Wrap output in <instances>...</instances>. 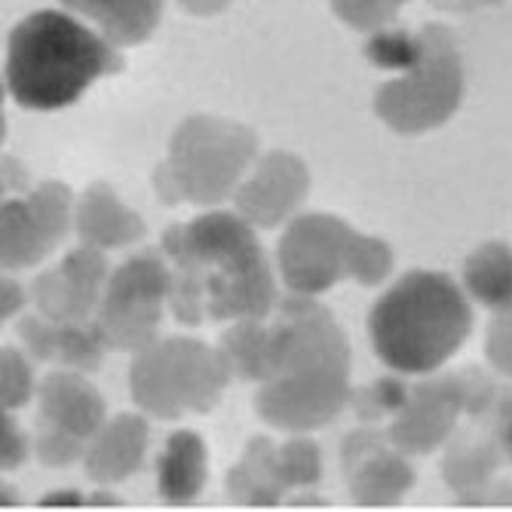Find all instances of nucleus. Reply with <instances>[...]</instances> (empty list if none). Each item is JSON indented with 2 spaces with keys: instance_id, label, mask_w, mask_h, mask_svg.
<instances>
[{
  "instance_id": "nucleus-1",
  "label": "nucleus",
  "mask_w": 512,
  "mask_h": 512,
  "mask_svg": "<svg viewBox=\"0 0 512 512\" xmlns=\"http://www.w3.org/2000/svg\"><path fill=\"white\" fill-rule=\"evenodd\" d=\"M163 249L175 267L169 298L178 322L261 319L273 310V276L243 218L209 212L184 227H169Z\"/></svg>"
},
{
  "instance_id": "nucleus-2",
  "label": "nucleus",
  "mask_w": 512,
  "mask_h": 512,
  "mask_svg": "<svg viewBox=\"0 0 512 512\" xmlns=\"http://www.w3.org/2000/svg\"><path fill=\"white\" fill-rule=\"evenodd\" d=\"M350 350L335 319L310 301H289L267 332V368L258 411L286 430H310L344 408Z\"/></svg>"
},
{
  "instance_id": "nucleus-3",
  "label": "nucleus",
  "mask_w": 512,
  "mask_h": 512,
  "mask_svg": "<svg viewBox=\"0 0 512 512\" xmlns=\"http://www.w3.org/2000/svg\"><path fill=\"white\" fill-rule=\"evenodd\" d=\"M111 43L62 10L25 16L7 40L4 80L10 96L31 111L74 105L92 80L117 71Z\"/></svg>"
},
{
  "instance_id": "nucleus-4",
  "label": "nucleus",
  "mask_w": 512,
  "mask_h": 512,
  "mask_svg": "<svg viewBox=\"0 0 512 512\" xmlns=\"http://www.w3.org/2000/svg\"><path fill=\"white\" fill-rule=\"evenodd\" d=\"M470 329L467 295L433 270L405 273L368 313L371 347L399 375H430L463 347Z\"/></svg>"
},
{
  "instance_id": "nucleus-5",
  "label": "nucleus",
  "mask_w": 512,
  "mask_h": 512,
  "mask_svg": "<svg viewBox=\"0 0 512 512\" xmlns=\"http://www.w3.org/2000/svg\"><path fill=\"white\" fill-rule=\"evenodd\" d=\"M227 378V362H218L194 341H169L154 347L132 368L135 399L160 417H175L184 408L209 411Z\"/></svg>"
},
{
  "instance_id": "nucleus-6",
  "label": "nucleus",
  "mask_w": 512,
  "mask_h": 512,
  "mask_svg": "<svg viewBox=\"0 0 512 512\" xmlns=\"http://www.w3.org/2000/svg\"><path fill=\"white\" fill-rule=\"evenodd\" d=\"M169 283L172 276L157 255H142L123 264L99 307L102 338L120 350L148 344L160 322V301L169 292Z\"/></svg>"
},
{
  "instance_id": "nucleus-7",
  "label": "nucleus",
  "mask_w": 512,
  "mask_h": 512,
  "mask_svg": "<svg viewBox=\"0 0 512 512\" xmlns=\"http://www.w3.org/2000/svg\"><path fill=\"white\" fill-rule=\"evenodd\" d=\"M460 102V62L451 43H424L421 71L387 86L378 108L381 117L399 132H421L439 126Z\"/></svg>"
},
{
  "instance_id": "nucleus-8",
  "label": "nucleus",
  "mask_w": 512,
  "mask_h": 512,
  "mask_svg": "<svg viewBox=\"0 0 512 512\" xmlns=\"http://www.w3.org/2000/svg\"><path fill=\"white\" fill-rule=\"evenodd\" d=\"M353 230L332 215H304L298 218L279 246V267L286 286L313 295L332 289L341 273H347V249Z\"/></svg>"
},
{
  "instance_id": "nucleus-9",
  "label": "nucleus",
  "mask_w": 512,
  "mask_h": 512,
  "mask_svg": "<svg viewBox=\"0 0 512 512\" xmlns=\"http://www.w3.org/2000/svg\"><path fill=\"white\" fill-rule=\"evenodd\" d=\"M68 227V191L65 184H43L28 203L4 206V264H37L50 252Z\"/></svg>"
},
{
  "instance_id": "nucleus-10",
  "label": "nucleus",
  "mask_w": 512,
  "mask_h": 512,
  "mask_svg": "<svg viewBox=\"0 0 512 512\" xmlns=\"http://www.w3.org/2000/svg\"><path fill=\"white\" fill-rule=\"evenodd\" d=\"M102 279H105V261L92 249H80L68 255V261L59 270L37 279L34 301L43 316H50L56 322H74L83 319L92 301H96Z\"/></svg>"
},
{
  "instance_id": "nucleus-11",
  "label": "nucleus",
  "mask_w": 512,
  "mask_h": 512,
  "mask_svg": "<svg viewBox=\"0 0 512 512\" xmlns=\"http://www.w3.org/2000/svg\"><path fill=\"white\" fill-rule=\"evenodd\" d=\"M304 188H307V172L301 160L289 154H270L261 163L258 175L240 191L237 206L249 221L270 227L279 218H286L298 200H304Z\"/></svg>"
},
{
  "instance_id": "nucleus-12",
  "label": "nucleus",
  "mask_w": 512,
  "mask_h": 512,
  "mask_svg": "<svg viewBox=\"0 0 512 512\" xmlns=\"http://www.w3.org/2000/svg\"><path fill=\"white\" fill-rule=\"evenodd\" d=\"M402 408L405 414L393 430V439L408 451H430L451 430V421L460 408V393L451 387V381H436L411 402H402Z\"/></svg>"
},
{
  "instance_id": "nucleus-13",
  "label": "nucleus",
  "mask_w": 512,
  "mask_h": 512,
  "mask_svg": "<svg viewBox=\"0 0 512 512\" xmlns=\"http://www.w3.org/2000/svg\"><path fill=\"white\" fill-rule=\"evenodd\" d=\"M43 414L50 427L74 439H86L102 421V399L80 378L53 375L43 387Z\"/></svg>"
},
{
  "instance_id": "nucleus-14",
  "label": "nucleus",
  "mask_w": 512,
  "mask_h": 512,
  "mask_svg": "<svg viewBox=\"0 0 512 512\" xmlns=\"http://www.w3.org/2000/svg\"><path fill=\"white\" fill-rule=\"evenodd\" d=\"M62 4L89 16L108 43L145 40L160 19V0H62Z\"/></svg>"
},
{
  "instance_id": "nucleus-15",
  "label": "nucleus",
  "mask_w": 512,
  "mask_h": 512,
  "mask_svg": "<svg viewBox=\"0 0 512 512\" xmlns=\"http://www.w3.org/2000/svg\"><path fill=\"white\" fill-rule=\"evenodd\" d=\"M157 482L166 500H191L206 482V448L191 433H175L157 463Z\"/></svg>"
},
{
  "instance_id": "nucleus-16",
  "label": "nucleus",
  "mask_w": 512,
  "mask_h": 512,
  "mask_svg": "<svg viewBox=\"0 0 512 512\" xmlns=\"http://www.w3.org/2000/svg\"><path fill=\"white\" fill-rule=\"evenodd\" d=\"M142 448H145V424L138 417L123 414L108 430H102L96 448L89 451V473L102 482L123 479L138 467Z\"/></svg>"
},
{
  "instance_id": "nucleus-17",
  "label": "nucleus",
  "mask_w": 512,
  "mask_h": 512,
  "mask_svg": "<svg viewBox=\"0 0 512 512\" xmlns=\"http://www.w3.org/2000/svg\"><path fill=\"white\" fill-rule=\"evenodd\" d=\"M463 279L482 304L494 310L512 307V249L503 243L482 246L476 255H470Z\"/></svg>"
},
{
  "instance_id": "nucleus-18",
  "label": "nucleus",
  "mask_w": 512,
  "mask_h": 512,
  "mask_svg": "<svg viewBox=\"0 0 512 512\" xmlns=\"http://www.w3.org/2000/svg\"><path fill=\"white\" fill-rule=\"evenodd\" d=\"M80 227L86 230V240L96 246H120L126 240H138L142 234V221L126 209H114V215H99V209L89 200L83 203L80 212Z\"/></svg>"
},
{
  "instance_id": "nucleus-19",
  "label": "nucleus",
  "mask_w": 512,
  "mask_h": 512,
  "mask_svg": "<svg viewBox=\"0 0 512 512\" xmlns=\"http://www.w3.org/2000/svg\"><path fill=\"white\" fill-rule=\"evenodd\" d=\"M390 270V249L381 240H365L359 234L350 237L347 249V273L356 276L359 283H378V279Z\"/></svg>"
},
{
  "instance_id": "nucleus-20",
  "label": "nucleus",
  "mask_w": 512,
  "mask_h": 512,
  "mask_svg": "<svg viewBox=\"0 0 512 512\" xmlns=\"http://www.w3.org/2000/svg\"><path fill=\"white\" fill-rule=\"evenodd\" d=\"M319 463H316V448L310 442H292L276 457V476L283 485H304L307 479H316Z\"/></svg>"
},
{
  "instance_id": "nucleus-21",
  "label": "nucleus",
  "mask_w": 512,
  "mask_h": 512,
  "mask_svg": "<svg viewBox=\"0 0 512 512\" xmlns=\"http://www.w3.org/2000/svg\"><path fill=\"white\" fill-rule=\"evenodd\" d=\"M405 0H335L338 13L356 28H378Z\"/></svg>"
},
{
  "instance_id": "nucleus-22",
  "label": "nucleus",
  "mask_w": 512,
  "mask_h": 512,
  "mask_svg": "<svg viewBox=\"0 0 512 512\" xmlns=\"http://www.w3.org/2000/svg\"><path fill=\"white\" fill-rule=\"evenodd\" d=\"M488 356L491 362L512 375V307H503L500 316L491 322V332H488Z\"/></svg>"
},
{
  "instance_id": "nucleus-23",
  "label": "nucleus",
  "mask_w": 512,
  "mask_h": 512,
  "mask_svg": "<svg viewBox=\"0 0 512 512\" xmlns=\"http://www.w3.org/2000/svg\"><path fill=\"white\" fill-rule=\"evenodd\" d=\"M31 396V375L16 350H4V405H19Z\"/></svg>"
},
{
  "instance_id": "nucleus-24",
  "label": "nucleus",
  "mask_w": 512,
  "mask_h": 512,
  "mask_svg": "<svg viewBox=\"0 0 512 512\" xmlns=\"http://www.w3.org/2000/svg\"><path fill=\"white\" fill-rule=\"evenodd\" d=\"M25 454V445H22V433L16 430V424L4 414V467H16Z\"/></svg>"
},
{
  "instance_id": "nucleus-25",
  "label": "nucleus",
  "mask_w": 512,
  "mask_h": 512,
  "mask_svg": "<svg viewBox=\"0 0 512 512\" xmlns=\"http://www.w3.org/2000/svg\"><path fill=\"white\" fill-rule=\"evenodd\" d=\"M16 301H19V283H4V316L16 313Z\"/></svg>"
},
{
  "instance_id": "nucleus-26",
  "label": "nucleus",
  "mask_w": 512,
  "mask_h": 512,
  "mask_svg": "<svg viewBox=\"0 0 512 512\" xmlns=\"http://www.w3.org/2000/svg\"><path fill=\"white\" fill-rule=\"evenodd\" d=\"M506 408H509V414H506V421H503V445L512 454V405H506Z\"/></svg>"
}]
</instances>
